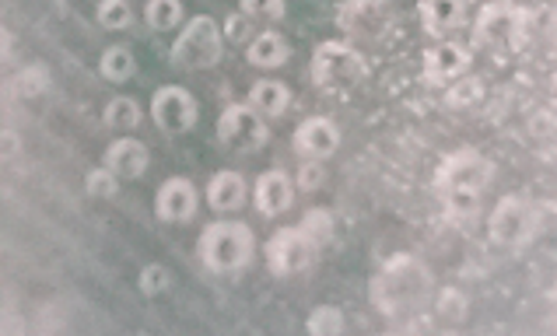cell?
<instances>
[{
    "mask_svg": "<svg viewBox=\"0 0 557 336\" xmlns=\"http://www.w3.org/2000/svg\"><path fill=\"white\" fill-rule=\"evenodd\" d=\"M238 11L246 14L252 22H263V25H277L284 18V0H238Z\"/></svg>",
    "mask_w": 557,
    "mask_h": 336,
    "instance_id": "27",
    "label": "cell"
},
{
    "mask_svg": "<svg viewBox=\"0 0 557 336\" xmlns=\"http://www.w3.org/2000/svg\"><path fill=\"white\" fill-rule=\"evenodd\" d=\"M249 105L257 109L260 116L277 120V116H284V112H288V105H292V91H288V85L274 82V77H263V82L252 85V91H249Z\"/></svg>",
    "mask_w": 557,
    "mask_h": 336,
    "instance_id": "20",
    "label": "cell"
},
{
    "mask_svg": "<svg viewBox=\"0 0 557 336\" xmlns=\"http://www.w3.org/2000/svg\"><path fill=\"white\" fill-rule=\"evenodd\" d=\"M145 22L154 32H169L183 22V0H148L145 8Z\"/></svg>",
    "mask_w": 557,
    "mask_h": 336,
    "instance_id": "22",
    "label": "cell"
},
{
    "mask_svg": "<svg viewBox=\"0 0 557 336\" xmlns=\"http://www.w3.org/2000/svg\"><path fill=\"white\" fill-rule=\"evenodd\" d=\"M120 175L113 172V169H91L88 172V179H85V189H88V197H95V200H113L116 194H120Z\"/></svg>",
    "mask_w": 557,
    "mask_h": 336,
    "instance_id": "26",
    "label": "cell"
},
{
    "mask_svg": "<svg viewBox=\"0 0 557 336\" xmlns=\"http://www.w3.org/2000/svg\"><path fill=\"white\" fill-rule=\"evenodd\" d=\"M95 22H99L106 32H123V28H131L134 11L126 0H99V8H95Z\"/></svg>",
    "mask_w": 557,
    "mask_h": 336,
    "instance_id": "24",
    "label": "cell"
},
{
    "mask_svg": "<svg viewBox=\"0 0 557 336\" xmlns=\"http://www.w3.org/2000/svg\"><path fill=\"white\" fill-rule=\"evenodd\" d=\"M467 18V0H421V22L432 39H445Z\"/></svg>",
    "mask_w": 557,
    "mask_h": 336,
    "instance_id": "18",
    "label": "cell"
},
{
    "mask_svg": "<svg viewBox=\"0 0 557 336\" xmlns=\"http://www.w3.org/2000/svg\"><path fill=\"white\" fill-rule=\"evenodd\" d=\"M225 57V32L211 18V14H197L189 18L180 39L172 42V67L180 71H211Z\"/></svg>",
    "mask_w": 557,
    "mask_h": 336,
    "instance_id": "4",
    "label": "cell"
},
{
    "mask_svg": "<svg viewBox=\"0 0 557 336\" xmlns=\"http://www.w3.org/2000/svg\"><path fill=\"white\" fill-rule=\"evenodd\" d=\"M134 71H137V63H134V53L126 50V46H109V50L102 53V60H99V74L106 77V82H113V85L131 82Z\"/></svg>",
    "mask_w": 557,
    "mask_h": 336,
    "instance_id": "21",
    "label": "cell"
},
{
    "mask_svg": "<svg viewBox=\"0 0 557 336\" xmlns=\"http://www.w3.org/2000/svg\"><path fill=\"white\" fill-rule=\"evenodd\" d=\"M470 53H467V46H459V42H438L432 46V50L424 53V77L428 82H456V77H463L470 71Z\"/></svg>",
    "mask_w": 557,
    "mask_h": 336,
    "instance_id": "15",
    "label": "cell"
},
{
    "mask_svg": "<svg viewBox=\"0 0 557 336\" xmlns=\"http://www.w3.org/2000/svg\"><path fill=\"white\" fill-rule=\"evenodd\" d=\"M315 246L312 238L301 232V228H281L270 235V242H267V266H270V274L274 277H301V274H309V270L315 266Z\"/></svg>",
    "mask_w": 557,
    "mask_h": 336,
    "instance_id": "8",
    "label": "cell"
},
{
    "mask_svg": "<svg viewBox=\"0 0 557 336\" xmlns=\"http://www.w3.org/2000/svg\"><path fill=\"white\" fill-rule=\"evenodd\" d=\"M312 82L320 88H355L364 82V74H369V63H364V57L355 50L351 42H320L312 53Z\"/></svg>",
    "mask_w": 557,
    "mask_h": 336,
    "instance_id": "6",
    "label": "cell"
},
{
    "mask_svg": "<svg viewBox=\"0 0 557 336\" xmlns=\"http://www.w3.org/2000/svg\"><path fill=\"white\" fill-rule=\"evenodd\" d=\"M298 228L306 232L315 246H326L333 238V217H330V211H320V207H315V211L306 214V221H301Z\"/></svg>",
    "mask_w": 557,
    "mask_h": 336,
    "instance_id": "29",
    "label": "cell"
},
{
    "mask_svg": "<svg viewBox=\"0 0 557 336\" xmlns=\"http://www.w3.org/2000/svg\"><path fill=\"white\" fill-rule=\"evenodd\" d=\"M306 329L312 336H341L344 333V312L333 309V306L312 309V315L306 319Z\"/></svg>",
    "mask_w": 557,
    "mask_h": 336,
    "instance_id": "25",
    "label": "cell"
},
{
    "mask_svg": "<svg viewBox=\"0 0 557 336\" xmlns=\"http://www.w3.org/2000/svg\"><path fill=\"white\" fill-rule=\"evenodd\" d=\"M449 99H453L456 105H467L470 99H481V82H473V77H467V82L453 85Z\"/></svg>",
    "mask_w": 557,
    "mask_h": 336,
    "instance_id": "32",
    "label": "cell"
},
{
    "mask_svg": "<svg viewBox=\"0 0 557 336\" xmlns=\"http://www.w3.org/2000/svg\"><path fill=\"white\" fill-rule=\"evenodd\" d=\"M257 256V235L243 221H214L200 235V260L214 274H243Z\"/></svg>",
    "mask_w": 557,
    "mask_h": 336,
    "instance_id": "3",
    "label": "cell"
},
{
    "mask_svg": "<svg viewBox=\"0 0 557 336\" xmlns=\"http://www.w3.org/2000/svg\"><path fill=\"white\" fill-rule=\"evenodd\" d=\"M428 291H432V274H428V266L421 260H413V256H393V260L382 266V274L375 277V287H372L379 309L389 315L421 306Z\"/></svg>",
    "mask_w": 557,
    "mask_h": 336,
    "instance_id": "2",
    "label": "cell"
},
{
    "mask_svg": "<svg viewBox=\"0 0 557 336\" xmlns=\"http://www.w3.org/2000/svg\"><path fill=\"white\" fill-rule=\"evenodd\" d=\"M106 126L109 130H134V126L140 123V105L134 99H126V95H120V99H113L106 105Z\"/></svg>",
    "mask_w": 557,
    "mask_h": 336,
    "instance_id": "23",
    "label": "cell"
},
{
    "mask_svg": "<svg viewBox=\"0 0 557 336\" xmlns=\"http://www.w3.org/2000/svg\"><path fill=\"white\" fill-rule=\"evenodd\" d=\"M495 179V165L476 151H456L438 165L435 189L453 217H473L481 211L484 189Z\"/></svg>",
    "mask_w": 557,
    "mask_h": 336,
    "instance_id": "1",
    "label": "cell"
},
{
    "mask_svg": "<svg viewBox=\"0 0 557 336\" xmlns=\"http://www.w3.org/2000/svg\"><path fill=\"white\" fill-rule=\"evenodd\" d=\"M298 186L301 189H320L323 186V165L312 162V158H306V165L298 169Z\"/></svg>",
    "mask_w": 557,
    "mask_h": 336,
    "instance_id": "31",
    "label": "cell"
},
{
    "mask_svg": "<svg viewBox=\"0 0 557 336\" xmlns=\"http://www.w3.org/2000/svg\"><path fill=\"white\" fill-rule=\"evenodd\" d=\"M249 63L260 71H274V67H284L292 57V46L288 39L281 36V32H260V36H252L249 42Z\"/></svg>",
    "mask_w": 557,
    "mask_h": 336,
    "instance_id": "19",
    "label": "cell"
},
{
    "mask_svg": "<svg viewBox=\"0 0 557 336\" xmlns=\"http://www.w3.org/2000/svg\"><path fill=\"white\" fill-rule=\"evenodd\" d=\"M148 162H151L148 148H145L140 140H134V137H120V140H113V144L106 148V158H102V165H106V169H113L123 183L140 179V175L148 172Z\"/></svg>",
    "mask_w": 557,
    "mask_h": 336,
    "instance_id": "16",
    "label": "cell"
},
{
    "mask_svg": "<svg viewBox=\"0 0 557 336\" xmlns=\"http://www.w3.org/2000/svg\"><path fill=\"white\" fill-rule=\"evenodd\" d=\"M536 228H540V211L530 197H502L495 203V211H491V221H487V232H491V242L502 246V249H522L527 242L536 238Z\"/></svg>",
    "mask_w": 557,
    "mask_h": 336,
    "instance_id": "7",
    "label": "cell"
},
{
    "mask_svg": "<svg viewBox=\"0 0 557 336\" xmlns=\"http://www.w3.org/2000/svg\"><path fill=\"white\" fill-rule=\"evenodd\" d=\"M151 120H154V126L162 134H169V137H183V134H189L197 126V120H200V105H197V99L189 95L186 88H180V85H165V88H158L154 91V99H151Z\"/></svg>",
    "mask_w": 557,
    "mask_h": 336,
    "instance_id": "10",
    "label": "cell"
},
{
    "mask_svg": "<svg viewBox=\"0 0 557 336\" xmlns=\"http://www.w3.org/2000/svg\"><path fill=\"white\" fill-rule=\"evenodd\" d=\"M292 140H295V151L301 158L326 162V158L337 154V148H341V130H337V123L326 120V116H309V120L298 123Z\"/></svg>",
    "mask_w": 557,
    "mask_h": 336,
    "instance_id": "13",
    "label": "cell"
},
{
    "mask_svg": "<svg viewBox=\"0 0 557 336\" xmlns=\"http://www.w3.org/2000/svg\"><path fill=\"white\" fill-rule=\"evenodd\" d=\"M393 11L389 0H344L337 8V25L347 32L351 39H382V32L389 28Z\"/></svg>",
    "mask_w": 557,
    "mask_h": 336,
    "instance_id": "11",
    "label": "cell"
},
{
    "mask_svg": "<svg viewBox=\"0 0 557 336\" xmlns=\"http://www.w3.org/2000/svg\"><path fill=\"white\" fill-rule=\"evenodd\" d=\"M530 36V14L512 0H491L481 8L473 25V39L491 50H519Z\"/></svg>",
    "mask_w": 557,
    "mask_h": 336,
    "instance_id": "5",
    "label": "cell"
},
{
    "mask_svg": "<svg viewBox=\"0 0 557 336\" xmlns=\"http://www.w3.org/2000/svg\"><path fill=\"white\" fill-rule=\"evenodd\" d=\"M218 140L221 148H228L235 154H252L270 140V130L249 102H235L218 116Z\"/></svg>",
    "mask_w": 557,
    "mask_h": 336,
    "instance_id": "9",
    "label": "cell"
},
{
    "mask_svg": "<svg viewBox=\"0 0 557 336\" xmlns=\"http://www.w3.org/2000/svg\"><path fill=\"white\" fill-rule=\"evenodd\" d=\"M197 211H200V194L183 175H172V179L158 186L154 217L162 224H189V221H197Z\"/></svg>",
    "mask_w": 557,
    "mask_h": 336,
    "instance_id": "12",
    "label": "cell"
},
{
    "mask_svg": "<svg viewBox=\"0 0 557 336\" xmlns=\"http://www.w3.org/2000/svg\"><path fill=\"white\" fill-rule=\"evenodd\" d=\"M252 25H257V22L246 18L243 11H235L221 32H225V39H232V42H252Z\"/></svg>",
    "mask_w": 557,
    "mask_h": 336,
    "instance_id": "30",
    "label": "cell"
},
{
    "mask_svg": "<svg viewBox=\"0 0 557 336\" xmlns=\"http://www.w3.org/2000/svg\"><path fill=\"white\" fill-rule=\"evenodd\" d=\"M252 203L263 217H281L288 207L295 203V183L288 179V172L270 169L257 179V189H252Z\"/></svg>",
    "mask_w": 557,
    "mask_h": 336,
    "instance_id": "14",
    "label": "cell"
},
{
    "mask_svg": "<svg viewBox=\"0 0 557 336\" xmlns=\"http://www.w3.org/2000/svg\"><path fill=\"white\" fill-rule=\"evenodd\" d=\"M207 203H211L214 214H235L246 207V179L238 172H218L211 175V183H207Z\"/></svg>",
    "mask_w": 557,
    "mask_h": 336,
    "instance_id": "17",
    "label": "cell"
},
{
    "mask_svg": "<svg viewBox=\"0 0 557 336\" xmlns=\"http://www.w3.org/2000/svg\"><path fill=\"white\" fill-rule=\"evenodd\" d=\"M137 287H140V295H165L169 287H172V274H169V266L162 263H148L145 270H140V277H137Z\"/></svg>",
    "mask_w": 557,
    "mask_h": 336,
    "instance_id": "28",
    "label": "cell"
}]
</instances>
